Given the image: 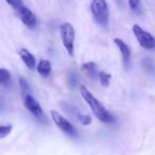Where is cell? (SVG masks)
Returning <instances> with one entry per match:
<instances>
[{"label": "cell", "instance_id": "16", "mask_svg": "<svg viewBox=\"0 0 155 155\" xmlns=\"http://www.w3.org/2000/svg\"><path fill=\"white\" fill-rule=\"evenodd\" d=\"M79 84V77L75 72L70 71L68 73V85L70 88H75L77 85Z\"/></svg>", "mask_w": 155, "mask_h": 155}, {"label": "cell", "instance_id": "20", "mask_svg": "<svg viewBox=\"0 0 155 155\" xmlns=\"http://www.w3.org/2000/svg\"><path fill=\"white\" fill-rule=\"evenodd\" d=\"M129 5L131 8V10L137 11L140 7V0H129Z\"/></svg>", "mask_w": 155, "mask_h": 155}, {"label": "cell", "instance_id": "14", "mask_svg": "<svg viewBox=\"0 0 155 155\" xmlns=\"http://www.w3.org/2000/svg\"><path fill=\"white\" fill-rule=\"evenodd\" d=\"M82 70L86 72L91 78L95 79L99 73H97V66L94 62H87L82 65Z\"/></svg>", "mask_w": 155, "mask_h": 155}, {"label": "cell", "instance_id": "21", "mask_svg": "<svg viewBox=\"0 0 155 155\" xmlns=\"http://www.w3.org/2000/svg\"><path fill=\"white\" fill-rule=\"evenodd\" d=\"M115 1H116L118 5H122V0H115Z\"/></svg>", "mask_w": 155, "mask_h": 155}, {"label": "cell", "instance_id": "11", "mask_svg": "<svg viewBox=\"0 0 155 155\" xmlns=\"http://www.w3.org/2000/svg\"><path fill=\"white\" fill-rule=\"evenodd\" d=\"M37 72L43 78H48L51 73V64L48 60H41L36 67Z\"/></svg>", "mask_w": 155, "mask_h": 155}, {"label": "cell", "instance_id": "15", "mask_svg": "<svg viewBox=\"0 0 155 155\" xmlns=\"http://www.w3.org/2000/svg\"><path fill=\"white\" fill-rule=\"evenodd\" d=\"M98 77H99L100 83H101L102 86L107 87L108 85H110V79H112V75H110V73H107L106 71L102 70V71H100V72H99Z\"/></svg>", "mask_w": 155, "mask_h": 155}, {"label": "cell", "instance_id": "19", "mask_svg": "<svg viewBox=\"0 0 155 155\" xmlns=\"http://www.w3.org/2000/svg\"><path fill=\"white\" fill-rule=\"evenodd\" d=\"M12 127H13V125H12V124H5V125L3 124V125H1V127H0V138H1V139H3L5 137H7V136L11 133Z\"/></svg>", "mask_w": 155, "mask_h": 155}, {"label": "cell", "instance_id": "8", "mask_svg": "<svg viewBox=\"0 0 155 155\" xmlns=\"http://www.w3.org/2000/svg\"><path fill=\"white\" fill-rule=\"evenodd\" d=\"M16 13H17L18 17L20 18V20H21V22L25 26H27L30 29H33L36 27L37 18L35 16V14L30 9H28L27 7H24L18 12H16Z\"/></svg>", "mask_w": 155, "mask_h": 155}, {"label": "cell", "instance_id": "4", "mask_svg": "<svg viewBox=\"0 0 155 155\" xmlns=\"http://www.w3.org/2000/svg\"><path fill=\"white\" fill-rule=\"evenodd\" d=\"M132 30H133V33H134V35H135L136 39H137L139 45L141 46L142 48L148 49V50L155 49V37L153 36L151 33L143 30V29L140 26H138V25H134Z\"/></svg>", "mask_w": 155, "mask_h": 155}, {"label": "cell", "instance_id": "5", "mask_svg": "<svg viewBox=\"0 0 155 155\" xmlns=\"http://www.w3.org/2000/svg\"><path fill=\"white\" fill-rule=\"evenodd\" d=\"M51 118H52V120H53L54 124L60 130H62L65 134L70 135V136L78 135L74 127H73L65 117H63L60 113H58L56 110H51Z\"/></svg>", "mask_w": 155, "mask_h": 155}, {"label": "cell", "instance_id": "7", "mask_svg": "<svg viewBox=\"0 0 155 155\" xmlns=\"http://www.w3.org/2000/svg\"><path fill=\"white\" fill-rule=\"evenodd\" d=\"M24 104L27 110L32 115H34L35 117H37V118L44 117V112H43V110H41V105H39L37 100L35 99L31 94H28V95L24 96Z\"/></svg>", "mask_w": 155, "mask_h": 155}, {"label": "cell", "instance_id": "6", "mask_svg": "<svg viewBox=\"0 0 155 155\" xmlns=\"http://www.w3.org/2000/svg\"><path fill=\"white\" fill-rule=\"evenodd\" d=\"M62 107L65 112H67L69 115H71L73 118L77 119V120L82 123V124L88 125L91 123V117L86 114H83V113L78 107H75V106L71 105V104L67 103V102H62Z\"/></svg>", "mask_w": 155, "mask_h": 155}, {"label": "cell", "instance_id": "12", "mask_svg": "<svg viewBox=\"0 0 155 155\" xmlns=\"http://www.w3.org/2000/svg\"><path fill=\"white\" fill-rule=\"evenodd\" d=\"M142 69L149 74H155V62L150 58H144L141 61Z\"/></svg>", "mask_w": 155, "mask_h": 155}, {"label": "cell", "instance_id": "18", "mask_svg": "<svg viewBox=\"0 0 155 155\" xmlns=\"http://www.w3.org/2000/svg\"><path fill=\"white\" fill-rule=\"evenodd\" d=\"M5 2H7L10 7L13 8L16 12H18L20 9H22V8L25 7L22 0H5Z\"/></svg>", "mask_w": 155, "mask_h": 155}, {"label": "cell", "instance_id": "1", "mask_svg": "<svg viewBox=\"0 0 155 155\" xmlns=\"http://www.w3.org/2000/svg\"><path fill=\"white\" fill-rule=\"evenodd\" d=\"M80 93L82 95L83 99L85 100L87 104L91 107V112L94 113L96 117L99 119L101 122L103 123H113L115 121V117L102 105V103L84 86L81 85L80 86Z\"/></svg>", "mask_w": 155, "mask_h": 155}, {"label": "cell", "instance_id": "13", "mask_svg": "<svg viewBox=\"0 0 155 155\" xmlns=\"http://www.w3.org/2000/svg\"><path fill=\"white\" fill-rule=\"evenodd\" d=\"M0 83L1 85L5 87H10L12 83V75L10 73L9 70H7L5 68L0 69Z\"/></svg>", "mask_w": 155, "mask_h": 155}, {"label": "cell", "instance_id": "9", "mask_svg": "<svg viewBox=\"0 0 155 155\" xmlns=\"http://www.w3.org/2000/svg\"><path fill=\"white\" fill-rule=\"evenodd\" d=\"M114 43L116 44L118 49L120 50L123 65H124V68L127 70L130 68V64H131V49L121 38H115Z\"/></svg>", "mask_w": 155, "mask_h": 155}, {"label": "cell", "instance_id": "17", "mask_svg": "<svg viewBox=\"0 0 155 155\" xmlns=\"http://www.w3.org/2000/svg\"><path fill=\"white\" fill-rule=\"evenodd\" d=\"M19 86H20V88H21L22 97L31 93L30 85H29L28 81H27L26 79H24V78H20L19 79Z\"/></svg>", "mask_w": 155, "mask_h": 155}, {"label": "cell", "instance_id": "3", "mask_svg": "<svg viewBox=\"0 0 155 155\" xmlns=\"http://www.w3.org/2000/svg\"><path fill=\"white\" fill-rule=\"evenodd\" d=\"M60 34L61 39L64 45L66 51L69 55H73L74 51V39H75V31L73 26L70 22H64L60 27Z\"/></svg>", "mask_w": 155, "mask_h": 155}, {"label": "cell", "instance_id": "2", "mask_svg": "<svg viewBox=\"0 0 155 155\" xmlns=\"http://www.w3.org/2000/svg\"><path fill=\"white\" fill-rule=\"evenodd\" d=\"M91 12L94 19L102 27H106L110 19V11L106 0H93L91 2Z\"/></svg>", "mask_w": 155, "mask_h": 155}, {"label": "cell", "instance_id": "10", "mask_svg": "<svg viewBox=\"0 0 155 155\" xmlns=\"http://www.w3.org/2000/svg\"><path fill=\"white\" fill-rule=\"evenodd\" d=\"M18 53H19V56L22 60V62L26 64V66L29 69H31V70L35 69V67H36V60H35V56L28 49L21 48V49H19Z\"/></svg>", "mask_w": 155, "mask_h": 155}]
</instances>
